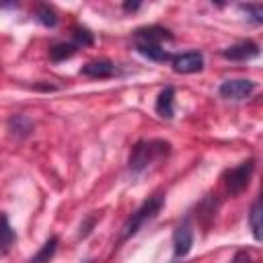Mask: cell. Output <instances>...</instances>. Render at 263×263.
Returning <instances> with one entry per match:
<instances>
[{
  "label": "cell",
  "mask_w": 263,
  "mask_h": 263,
  "mask_svg": "<svg viewBox=\"0 0 263 263\" xmlns=\"http://www.w3.org/2000/svg\"><path fill=\"white\" fill-rule=\"evenodd\" d=\"M222 55L226 60H232V62H247V60L259 55V45L255 41H240V43H234V45L226 47L222 51Z\"/></svg>",
  "instance_id": "8"
},
{
  "label": "cell",
  "mask_w": 263,
  "mask_h": 263,
  "mask_svg": "<svg viewBox=\"0 0 263 263\" xmlns=\"http://www.w3.org/2000/svg\"><path fill=\"white\" fill-rule=\"evenodd\" d=\"M14 238H16V234L8 222V216L0 214V253H8L10 247L14 245Z\"/></svg>",
  "instance_id": "11"
},
{
  "label": "cell",
  "mask_w": 263,
  "mask_h": 263,
  "mask_svg": "<svg viewBox=\"0 0 263 263\" xmlns=\"http://www.w3.org/2000/svg\"><path fill=\"white\" fill-rule=\"evenodd\" d=\"M35 16H37V21H39L41 25H45V27H55V23H58V16H55V12H53L49 6H45V4L37 6V12H35Z\"/></svg>",
  "instance_id": "17"
},
{
  "label": "cell",
  "mask_w": 263,
  "mask_h": 263,
  "mask_svg": "<svg viewBox=\"0 0 263 263\" xmlns=\"http://www.w3.org/2000/svg\"><path fill=\"white\" fill-rule=\"evenodd\" d=\"M232 263H253V259L249 257L247 251H240V253H236V257L232 259Z\"/></svg>",
  "instance_id": "21"
},
{
  "label": "cell",
  "mask_w": 263,
  "mask_h": 263,
  "mask_svg": "<svg viewBox=\"0 0 263 263\" xmlns=\"http://www.w3.org/2000/svg\"><path fill=\"white\" fill-rule=\"evenodd\" d=\"M80 74L88 76V78H111L117 74V66L109 60H95L82 66Z\"/></svg>",
  "instance_id": "9"
},
{
  "label": "cell",
  "mask_w": 263,
  "mask_h": 263,
  "mask_svg": "<svg viewBox=\"0 0 263 263\" xmlns=\"http://www.w3.org/2000/svg\"><path fill=\"white\" fill-rule=\"evenodd\" d=\"M8 127H10V132H12L14 136L25 138V136H29V132L33 129V123H31V119H29L27 115H12L10 121H8Z\"/></svg>",
  "instance_id": "14"
},
{
  "label": "cell",
  "mask_w": 263,
  "mask_h": 263,
  "mask_svg": "<svg viewBox=\"0 0 263 263\" xmlns=\"http://www.w3.org/2000/svg\"><path fill=\"white\" fill-rule=\"evenodd\" d=\"M240 10H245L257 25L263 23V8L259 4H240Z\"/></svg>",
  "instance_id": "19"
},
{
  "label": "cell",
  "mask_w": 263,
  "mask_h": 263,
  "mask_svg": "<svg viewBox=\"0 0 263 263\" xmlns=\"http://www.w3.org/2000/svg\"><path fill=\"white\" fill-rule=\"evenodd\" d=\"M168 152H171V144L164 142V140H142L129 152V160H127L129 171L134 175L144 173L152 164H156L162 158H166Z\"/></svg>",
  "instance_id": "1"
},
{
  "label": "cell",
  "mask_w": 263,
  "mask_h": 263,
  "mask_svg": "<svg viewBox=\"0 0 263 263\" xmlns=\"http://www.w3.org/2000/svg\"><path fill=\"white\" fill-rule=\"evenodd\" d=\"M173 251H175V257L179 259V257H185L189 251H191V247H193V230H191V224H189V220H183L177 228H175V232H173Z\"/></svg>",
  "instance_id": "7"
},
{
  "label": "cell",
  "mask_w": 263,
  "mask_h": 263,
  "mask_svg": "<svg viewBox=\"0 0 263 263\" xmlns=\"http://www.w3.org/2000/svg\"><path fill=\"white\" fill-rule=\"evenodd\" d=\"M218 90L228 101H242L255 90V82L249 78H232V80H224Z\"/></svg>",
  "instance_id": "4"
},
{
  "label": "cell",
  "mask_w": 263,
  "mask_h": 263,
  "mask_svg": "<svg viewBox=\"0 0 263 263\" xmlns=\"http://www.w3.org/2000/svg\"><path fill=\"white\" fill-rule=\"evenodd\" d=\"M95 220H97V216H90L82 226H80V236H86L88 232H90V228H92V224H95Z\"/></svg>",
  "instance_id": "20"
},
{
  "label": "cell",
  "mask_w": 263,
  "mask_h": 263,
  "mask_svg": "<svg viewBox=\"0 0 263 263\" xmlns=\"http://www.w3.org/2000/svg\"><path fill=\"white\" fill-rule=\"evenodd\" d=\"M72 43L76 45V47H84V45H90L92 43V33L90 31H86V29H76L74 31V35H72Z\"/></svg>",
  "instance_id": "18"
},
{
  "label": "cell",
  "mask_w": 263,
  "mask_h": 263,
  "mask_svg": "<svg viewBox=\"0 0 263 263\" xmlns=\"http://www.w3.org/2000/svg\"><path fill=\"white\" fill-rule=\"evenodd\" d=\"M253 168H255V160H245L240 164H236L234 168H230L226 173V187L230 193H240L247 185H249V179L253 175Z\"/></svg>",
  "instance_id": "3"
},
{
  "label": "cell",
  "mask_w": 263,
  "mask_h": 263,
  "mask_svg": "<svg viewBox=\"0 0 263 263\" xmlns=\"http://www.w3.org/2000/svg\"><path fill=\"white\" fill-rule=\"evenodd\" d=\"M142 4L140 2H125L123 4V10H127V12H134V10H138Z\"/></svg>",
  "instance_id": "22"
},
{
  "label": "cell",
  "mask_w": 263,
  "mask_h": 263,
  "mask_svg": "<svg viewBox=\"0 0 263 263\" xmlns=\"http://www.w3.org/2000/svg\"><path fill=\"white\" fill-rule=\"evenodd\" d=\"M171 64L177 74H193L203 68V55L199 51H185L171 58Z\"/></svg>",
  "instance_id": "6"
},
{
  "label": "cell",
  "mask_w": 263,
  "mask_h": 263,
  "mask_svg": "<svg viewBox=\"0 0 263 263\" xmlns=\"http://www.w3.org/2000/svg\"><path fill=\"white\" fill-rule=\"evenodd\" d=\"M173 35L164 27H142L134 31V41L136 45H162V41H171Z\"/></svg>",
  "instance_id": "5"
},
{
  "label": "cell",
  "mask_w": 263,
  "mask_h": 263,
  "mask_svg": "<svg viewBox=\"0 0 263 263\" xmlns=\"http://www.w3.org/2000/svg\"><path fill=\"white\" fill-rule=\"evenodd\" d=\"M156 113L164 119H171L175 113V88L164 86L156 97Z\"/></svg>",
  "instance_id": "10"
},
{
  "label": "cell",
  "mask_w": 263,
  "mask_h": 263,
  "mask_svg": "<svg viewBox=\"0 0 263 263\" xmlns=\"http://www.w3.org/2000/svg\"><path fill=\"white\" fill-rule=\"evenodd\" d=\"M261 201L257 199L255 203H253V208H251V212H249V226H251V230H253V236H255V240H261Z\"/></svg>",
  "instance_id": "16"
},
{
  "label": "cell",
  "mask_w": 263,
  "mask_h": 263,
  "mask_svg": "<svg viewBox=\"0 0 263 263\" xmlns=\"http://www.w3.org/2000/svg\"><path fill=\"white\" fill-rule=\"evenodd\" d=\"M76 45L70 41V43H55L51 49H49V58L53 60V62H64V60H68V58H72L74 53H76Z\"/></svg>",
  "instance_id": "15"
},
{
  "label": "cell",
  "mask_w": 263,
  "mask_h": 263,
  "mask_svg": "<svg viewBox=\"0 0 263 263\" xmlns=\"http://www.w3.org/2000/svg\"><path fill=\"white\" fill-rule=\"evenodd\" d=\"M55 249H58V236H49L43 242V247L31 257L29 263H49V259L55 255Z\"/></svg>",
  "instance_id": "12"
},
{
  "label": "cell",
  "mask_w": 263,
  "mask_h": 263,
  "mask_svg": "<svg viewBox=\"0 0 263 263\" xmlns=\"http://www.w3.org/2000/svg\"><path fill=\"white\" fill-rule=\"evenodd\" d=\"M162 203H164V199L160 197V195H152V197H148L127 220H125V224H123V228H121V240H127L129 236H134L146 222H150L158 212H160V208H162Z\"/></svg>",
  "instance_id": "2"
},
{
  "label": "cell",
  "mask_w": 263,
  "mask_h": 263,
  "mask_svg": "<svg viewBox=\"0 0 263 263\" xmlns=\"http://www.w3.org/2000/svg\"><path fill=\"white\" fill-rule=\"evenodd\" d=\"M136 51L142 53L144 58L152 60V62H166V60H171V53L166 49H162V45H136Z\"/></svg>",
  "instance_id": "13"
}]
</instances>
